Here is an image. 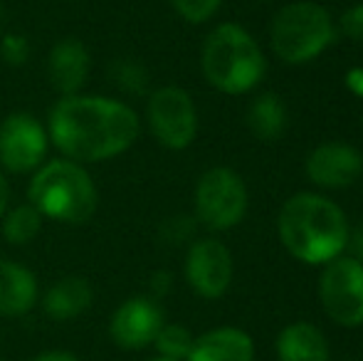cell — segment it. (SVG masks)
<instances>
[{
	"label": "cell",
	"mask_w": 363,
	"mask_h": 361,
	"mask_svg": "<svg viewBox=\"0 0 363 361\" xmlns=\"http://www.w3.org/2000/svg\"><path fill=\"white\" fill-rule=\"evenodd\" d=\"M139 131L136 111L109 96H62L48 119L50 141L77 164H96L124 154L139 139Z\"/></svg>",
	"instance_id": "6da1fadb"
},
{
	"label": "cell",
	"mask_w": 363,
	"mask_h": 361,
	"mask_svg": "<svg viewBox=\"0 0 363 361\" xmlns=\"http://www.w3.org/2000/svg\"><path fill=\"white\" fill-rule=\"evenodd\" d=\"M279 240L306 265H326L349 243V223L334 201L319 193H296L279 211Z\"/></svg>",
	"instance_id": "7a4b0ae2"
},
{
	"label": "cell",
	"mask_w": 363,
	"mask_h": 361,
	"mask_svg": "<svg viewBox=\"0 0 363 361\" xmlns=\"http://www.w3.org/2000/svg\"><path fill=\"white\" fill-rule=\"evenodd\" d=\"M203 74L225 94H245L264 77V55L255 38L235 23L218 25L206 38L201 55Z\"/></svg>",
	"instance_id": "3957f363"
},
{
	"label": "cell",
	"mask_w": 363,
	"mask_h": 361,
	"mask_svg": "<svg viewBox=\"0 0 363 361\" xmlns=\"http://www.w3.org/2000/svg\"><path fill=\"white\" fill-rule=\"evenodd\" d=\"M28 198L45 218L69 226L91 221L99 206V193L91 176L77 161H50L35 171Z\"/></svg>",
	"instance_id": "277c9868"
},
{
	"label": "cell",
	"mask_w": 363,
	"mask_h": 361,
	"mask_svg": "<svg viewBox=\"0 0 363 361\" xmlns=\"http://www.w3.org/2000/svg\"><path fill=\"white\" fill-rule=\"evenodd\" d=\"M336 38L331 15L316 3H291L272 20L269 43L282 62L301 65L319 57Z\"/></svg>",
	"instance_id": "5b68a950"
},
{
	"label": "cell",
	"mask_w": 363,
	"mask_h": 361,
	"mask_svg": "<svg viewBox=\"0 0 363 361\" xmlns=\"http://www.w3.org/2000/svg\"><path fill=\"white\" fill-rule=\"evenodd\" d=\"M247 188L230 169H211L196 186V216L211 231H230L245 218Z\"/></svg>",
	"instance_id": "8992f818"
},
{
	"label": "cell",
	"mask_w": 363,
	"mask_h": 361,
	"mask_svg": "<svg viewBox=\"0 0 363 361\" xmlns=\"http://www.w3.org/2000/svg\"><path fill=\"white\" fill-rule=\"evenodd\" d=\"M321 307L341 327L363 324V262L339 255L324 265L319 279Z\"/></svg>",
	"instance_id": "52a82bcc"
},
{
	"label": "cell",
	"mask_w": 363,
	"mask_h": 361,
	"mask_svg": "<svg viewBox=\"0 0 363 361\" xmlns=\"http://www.w3.org/2000/svg\"><path fill=\"white\" fill-rule=\"evenodd\" d=\"M148 126L161 146L188 149L198 134V111L191 94L181 87H161L148 99Z\"/></svg>",
	"instance_id": "ba28073f"
},
{
	"label": "cell",
	"mask_w": 363,
	"mask_h": 361,
	"mask_svg": "<svg viewBox=\"0 0 363 361\" xmlns=\"http://www.w3.org/2000/svg\"><path fill=\"white\" fill-rule=\"evenodd\" d=\"M48 131L33 114L15 111L0 124V166L10 174L38 171L48 154Z\"/></svg>",
	"instance_id": "9c48e42d"
},
{
	"label": "cell",
	"mask_w": 363,
	"mask_h": 361,
	"mask_svg": "<svg viewBox=\"0 0 363 361\" xmlns=\"http://www.w3.org/2000/svg\"><path fill=\"white\" fill-rule=\"evenodd\" d=\"M186 279L201 297L218 299L233 279V255L220 240L203 238L191 245L186 255Z\"/></svg>",
	"instance_id": "30bf717a"
},
{
	"label": "cell",
	"mask_w": 363,
	"mask_h": 361,
	"mask_svg": "<svg viewBox=\"0 0 363 361\" xmlns=\"http://www.w3.org/2000/svg\"><path fill=\"white\" fill-rule=\"evenodd\" d=\"M163 309L151 297H131L116 307L109 322V334L121 349H144L153 344L163 327Z\"/></svg>",
	"instance_id": "8fae6325"
},
{
	"label": "cell",
	"mask_w": 363,
	"mask_h": 361,
	"mask_svg": "<svg viewBox=\"0 0 363 361\" xmlns=\"http://www.w3.org/2000/svg\"><path fill=\"white\" fill-rule=\"evenodd\" d=\"M363 174V156L349 144H321L306 159V176L319 188H346Z\"/></svg>",
	"instance_id": "7c38bea8"
},
{
	"label": "cell",
	"mask_w": 363,
	"mask_h": 361,
	"mask_svg": "<svg viewBox=\"0 0 363 361\" xmlns=\"http://www.w3.org/2000/svg\"><path fill=\"white\" fill-rule=\"evenodd\" d=\"M89 50L74 38L60 40L48 57L50 82H52L55 91H60L62 96L79 94V89L84 87L86 77H89Z\"/></svg>",
	"instance_id": "4fadbf2b"
},
{
	"label": "cell",
	"mask_w": 363,
	"mask_h": 361,
	"mask_svg": "<svg viewBox=\"0 0 363 361\" xmlns=\"http://www.w3.org/2000/svg\"><path fill=\"white\" fill-rule=\"evenodd\" d=\"M255 344L247 332L235 327H220L206 332L193 342L186 361H252Z\"/></svg>",
	"instance_id": "5bb4252c"
},
{
	"label": "cell",
	"mask_w": 363,
	"mask_h": 361,
	"mask_svg": "<svg viewBox=\"0 0 363 361\" xmlns=\"http://www.w3.org/2000/svg\"><path fill=\"white\" fill-rule=\"evenodd\" d=\"M38 277L18 262L0 260V314L23 317L38 304Z\"/></svg>",
	"instance_id": "9a60e30c"
},
{
	"label": "cell",
	"mask_w": 363,
	"mask_h": 361,
	"mask_svg": "<svg viewBox=\"0 0 363 361\" xmlns=\"http://www.w3.org/2000/svg\"><path fill=\"white\" fill-rule=\"evenodd\" d=\"M94 302V289L84 277H62L45 292L43 309L55 322H67L84 314Z\"/></svg>",
	"instance_id": "2e32d148"
},
{
	"label": "cell",
	"mask_w": 363,
	"mask_h": 361,
	"mask_svg": "<svg viewBox=\"0 0 363 361\" xmlns=\"http://www.w3.org/2000/svg\"><path fill=\"white\" fill-rule=\"evenodd\" d=\"M279 361H329L326 339L314 324L294 322L277 337Z\"/></svg>",
	"instance_id": "e0dca14e"
},
{
	"label": "cell",
	"mask_w": 363,
	"mask_h": 361,
	"mask_svg": "<svg viewBox=\"0 0 363 361\" xmlns=\"http://www.w3.org/2000/svg\"><path fill=\"white\" fill-rule=\"evenodd\" d=\"M287 124V114H284V104L277 94H262L252 101L247 111V126L252 129V134L262 141L277 139L284 131Z\"/></svg>",
	"instance_id": "ac0fdd59"
},
{
	"label": "cell",
	"mask_w": 363,
	"mask_h": 361,
	"mask_svg": "<svg viewBox=\"0 0 363 361\" xmlns=\"http://www.w3.org/2000/svg\"><path fill=\"white\" fill-rule=\"evenodd\" d=\"M45 216L33 206V203H23V206L13 208L3 216V235L10 245H28L38 238L43 231Z\"/></svg>",
	"instance_id": "d6986e66"
},
{
	"label": "cell",
	"mask_w": 363,
	"mask_h": 361,
	"mask_svg": "<svg viewBox=\"0 0 363 361\" xmlns=\"http://www.w3.org/2000/svg\"><path fill=\"white\" fill-rule=\"evenodd\" d=\"M193 342H196V337H193L186 327H181V324H163L161 332L153 339L158 354L173 361L188 359V354H191V349H193Z\"/></svg>",
	"instance_id": "ffe728a7"
},
{
	"label": "cell",
	"mask_w": 363,
	"mask_h": 361,
	"mask_svg": "<svg viewBox=\"0 0 363 361\" xmlns=\"http://www.w3.org/2000/svg\"><path fill=\"white\" fill-rule=\"evenodd\" d=\"M220 3L223 0H173V8H176V13L183 20L198 25V23H206L208 18H213L218 13Z\"/></svg>",
	"instance_id": "44dd1931"
},
{
	"label": "cell",
	"mask_w": 363,
	"mask_h": 361,
	"mask_svg": "<svg viewBox=\"0 0 363 361\" xmlns=\"http://www.w3.org/2000/svg\"><path fill=\"white\" fill-rule=\"evenodd\" d=\"M0 55L8 65L18 67V65H25V60L30 57V45L23 35L15 33H3L0 38Z\"/></svg>",
	"instance_id": "7402d4cb"
},
{
	"label": "cell",
	"mask_w": 363,
	"mask_h": 361,
	"mask_svg": "<svg viewBox=\"0 0 363 361\" xmlns=\"http://www.w3.org/2000/svg\"><path fill=\"white\" fill-rule=\"evenodd\" d=\"M116 82H119V87L139 94V91L146 89L144 67H141V65H136V62H119V65H116Z\"/></svg>",
	"instance_id": "603a6c76"
},
{
	"label": "cell",
	"mask_w": 363,
	"mask_h": 361,
	"mask_svg": "<svg viewBox=\"0 0 363 361\" xmlns=\"http://www.w3.org/2000/svg\"><path fill=\"white\" fill-rule=\"evenodd\" d=\"M341 33L354 40V43L363 45V3L354 5V8H349L341 15Z\"/></svg>",
	"instance_id": "cb8c5ba5"
},
{
	"label": "cell",
	"mask_w": 363,
	"mask_h": 361,
	"mask_svg": "<svg viewBox=\"0 0 363 361\" xmlns=\"http://www.w3.org/2000/svg\"><path fill=\"white\" fill-rule=\"evenodd\" d=\"M346 248H351V252H354L351 257H356V260L363 262V223L349 235V243H346Z\"/></svg>",
	"instance_id": "d4e9b609"
},
{
	"label": "cell",
	"mask_w": 363,
	"mask_h": 361,
	"mask_svg": "<svg viewBox=\"0 0 363 361\" xmlns=\"http://www.w3.org/2000/svg\"><path fill=\"white\" fill-rule=\"evenodd\" d=\"M346 84H349V89L354 91V94L363 96V67L351 70V72L346 74Z\"/></svg>",
	"instance_id": "484cf974"
},
{
	"label": "cell",
	"mask_w": 363,
	"mask_h": 361,
	"mask_svg": "<svg viewBox=\"0 0 363 361\" xmlns=\"http://www.w3.org/2000/svg\"><path fill=\"white\" fill-rule=\"evenodd\" d=\"M168 287H171V274H168V272H156V274H153V292L163 297V294L168 292Z\"/></svg>",
	"instance_id": "4316f807"
},
{
	"label": "cell",
	"mask_w": 363,
	"mask_h": 361,
	"mask_svg": "<svg viewBox=\"0 0 363 361\" xmlns=\"http://www.w3.org/2000/svg\"><path fill=\"white\" fill-rule=\"evenodd\" d=\"M33 361H79V359L69 352H45V354H38Z\"/></svg>",
	"instance_id": "83f0119b"
},
{
	"label": "cell",
	"mask_w": 363,
	"mask_h": 361,
	"mask_svg": "<svg viewBox=\"0 0 363 361\" xmlns=\"http://www.w3.org/2000/svg\"><path fill=\"white\" fill-rule=\"evenodd\" d=\"M8 203H10V186H8V181L0 176V218L8 213Z\"/></svg>",
	"instance_id": "f1b7e54d"
},
{
	"label": "cell",
	"mask_w": 363,
	"mask_h": 361,
	"mask_svg": "<svg viewBox=\"0 0 363 361\" xmlns=\"http://www.w3.org/2000/svg\"><path fill=\"white\" fill-rule=\"evenodd\" d=\"M0 20H3V5H0ZM0 38H3V25H0Z\"/></svg>",
	"instance_id": "f546056e"
},
{
	"label": "cell",
	"mask_w": 363,
	"mask_h": 361,
	"mask_svg": "<svg viewBox=\"0 0 363 361\" xmlns=\"http://www.w3.org/2000/svg\"><path fill=\"white\" fill-rule=\"evenodd\" d=\"M146 361H173V359H166V357H156V359H146Z\"/></svg>",
	"instance_id": "4dcf8cb0"
}]
</instances>
